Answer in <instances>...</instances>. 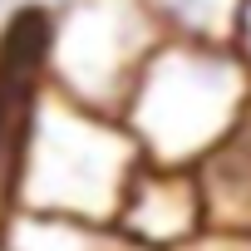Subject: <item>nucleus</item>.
Masks as SVG:
<instances>
[{"instance_id":"obj_6","label":"nucleus","mask_w":251,"mask_h":251,"mask_svg":"<svg viewBox=\"0 0 251 251\" xmlns=\"http://www.w3.org/2000/svg\"><path fill=\"white\" fill-rule=\"evenodd\" d=\"M0 251H128L113 241V231H89L69 222H45V217H15L10 231L0 236Z\"/></svg>"},{"instance_id":"obj_2","label":"nucleus","mask_w":251,"mask_h":251,"mask_svg":"<svg viewBox=\"0 0 251 251\" xmlns=\"http://www.w3.org/2000/svg\"><path fill=\"white\" fill-rule=\"evenodd\" d=\"M143 168L123 123L40 89L20 158V217L108 231L133 173Z\"/></svg>"},{"instance_id":"obj_3","label":"nucleus","mask_w":251,"mask_h":251,"mask_svg":"<svg viewBox=\"0 0 251 251\" xmlns=\"http://www.w3.org/2000/svg\"><path fill=\"white\" fill-rule=\"evenodd\" d=\"M158 45L163 35L143 0H59L45 40V89L118 118Z\"/></svg>"},{"instance_id":"obj_7","label":"nucleus","mask_w":251,"mask_h":251,"mask_svg":"<svg viewBox=\"0 0 251 251\" xmlns=\"http://www.w3.org/2000/svg\"><path fill=\"white\" fill-rule=\"evenodd\" d=\"M231 50H236V59H241L246 74H251V0H241V20H236V40H231Z\"/></svg>"},{"instance_id":"obj_8","label":"nucleus","mask_w":251,"mask_h":251,"mask_svg":"<svg viewBox=\"0 0 251 251\" xmlns=\"http://www.w3.org/2000/svg\"><path fill=\"white\" fill-rule=\"evenodd\" d=\"M231 143H241V148L251 153V99H246V113H241V123H236V133H231Z\"/></svg>"},{"instance_id":"obj_1","label":"nucleus","mask_w":251,"mask_h":251,"mask_svg":"<svg viewBox=\"0 0 251 251\" xmlns=\"http://www.w3.org/2000/svg\"><path fill=\"white\" fill-rule=\"evenodd\" d=\"M251 74L236 50L163 40L138 69L118 123L153 168L207 163L246 113Z\"/></svg>"},{"instance_id":"obj_4","label":"nucleus","mask_w":251,"mask_h":251,"mask_svg":"<svg viewBox=\"0 0 251 251\" xmlns=\"http://www.w3.org/2000/svg\"><path fill=\"white\" fill-rule=\"evenodd\" d=\"M108 231L128 251H182L187 241H197L207 231L197 173L192 168H153V163H143L133 173L128 192H123Z\"/></svg>"},{"instance_id":"obj_5","label":"nucleus","mask_w":251,"mask_h":251,"mask_svg":"<svg viewBox=\"0 0 251 251\" xmlns=\"http://www.w3.org/2000/svg\"><path fill=\"white\" fill-rule=\"evenodd\" d=\"M143 5L163 40L217 45V50H231V40H236L241 0H143Z\"/></svg>"}]
</instances>
